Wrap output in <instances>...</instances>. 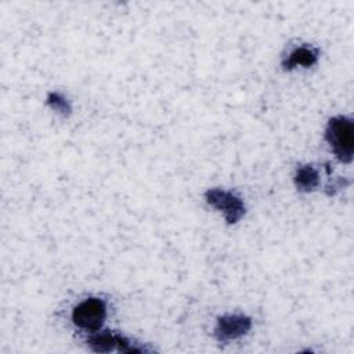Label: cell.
<instances>
[{
    "instance_id": "cell-1",
    "label": "cell",
    "mask_w": 354,
    "mask_h": 354,
    "mask_svg": "<svg viewBox=\"0 0 354 354\" xmlns=\"http://www.w3.org/2000/svg\"><path fill=\"white\" fill-rule=\"evenodd\" d=\"M325 137L333 152L342 162H351L354 147V129L353 122L348 118H332L328 123Z\"/></svg>"
},
{
    "instance_id": "cell-2",
    "label": "cell",
    "mask_w": 354,
    "mask_h": 354,
    "mask_svg": "<svg viewBox=\"0 0 354 354\" xmlns=\"http://www.w3.org/2000/svg\"><path fill=\"white\" fill-rule=\"evenodd\" d=\"M106 318V306L102 300L90 297L73 308L72 319L76 326L87 332H98Z\"/></svg>"
},
{
    "instance_id": "cell-3",
    "label": "cell",
    "mask_w": 354,
    "mask_h": 354,
    "mask_svg": "<svg viewBox=\"0 0 354 354\" xmlns=\"http://www.w3.org/2000/svg\"><path fill=\"white\" fill-rule=\"evenodd\" d=\"M207 202L216 207L217 210H221L225 216V220L230 224L236 223L245 213V207L242 201L235 196L234 194L223 189H210L206 194Z\"/></svg>"
},
{
    "instance_id": "cell-4",
    "label": "cell",
    "mask_w": 354,
    "mask_h": 354,
    "mask_svg": "<svg viewBox=\"0 0 354 354\" xmlns=\"http://www.w3.org/2000/svg\"><path fill=\"white\" fill-rule=\"evenodd\" d=\"M88 346L91 347L93 351L95 353H109L113 350H119V351H124V353H141L142 348H137L133 347L131 343L116 333H111L108 330L105 332H100L95 333L88 339Z\"/></svg>"
},
{
    "instance_id": "cell-5",
    "label": "cell",
    "mask_w": 354,
    "mask_h": 354,
    "mask_svg": "<svg viewBox=\"0 0 354 354\" xmlns=\"http://www.w3.org/2000/svg\"><path fill=\"white\" fill-rule=\"evenodd\" d=\"M252 326L250 318L245 315H224L218 319L216 326V336L218 340H231L245 335Z\"/></svg>"
},
{
    "instance_id": "cell-6",
    "label": "cell",
    "mask_w": 354,
    "mask_h": 354,
    "mask_svg": "<svg viewBox=\"0 0 354 354\" xmlns=\"http://www.w3.org/2000/svg\"><path fill=\"white\" fill-rule=\"evenodd\" d=\"M318 58V53L317 50L311 48V47H300L296 48L295 51L290 53L288 61L283 64L285 68L290 69L295 68L297 65H303V66H311L313 64L317 62Z\"/></svg>"
},
{
    "instance_id": "cell-7",
    "label": "cell",
    "mask_w": 354,
    "mask_h": 354,
    "mask_svg": "<svg viewBox=\"0 0 354 354\" xmlns=\"http://www.w3.org/2000/svg\"><path fill=\"white\" fill-rule=\"evenodd\" d=\"M318 173L313 166H303L297 170L295 183L301 191H313L318 185Z\"/></svg>"
},
{
    "instance_id": "cell-8",
    "label": "cell",
    "mask_w": 354,
    "mask_h": 354,
    "mask_svg": "<svg viewBox=\"0 0 354 354\" xmlns=\"http://www.w3.org/2000/svg\"><path fill=\"white\" fill-rule=\"evenodd\" d=\"M47 104L51 106V108H54V109H57L58 112H62V113H69V111H71V106H69V104H68V101L61 95V94H58V93H51L50 95H48V98H47Z\"/></svg>"
}]
</instances>
